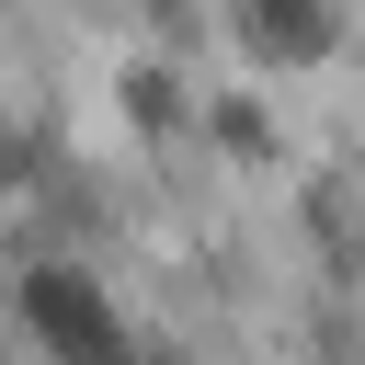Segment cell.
I'll return each instance as SVG.
<instances>
[{
	"label": "cell",
	"mask_w": 365,
	"mask_h": 365,
	"mask_svg": "<svg viewBox=\"0 0 365 365\" xmlns=\"http://www.w3.org/2000/svg\"><path fill=\"white\" fill-rule=\"evenodd\" d=\"M11 308H23V331H34L57 365H125V319H114V297H103L80 262H34V274L11 285Z\"/></svg>",
	"instance_id": "1"
},
{
	"label": "cell",
	"mask_w": 365,
	"mask_h": 365,
	"mask_svg": "<svg viewBox=\"0 0 365 365\" xmlns=\"http://www.w3.org/2000/svg\"><path fill=\"white\" fill-rule=\"evenodd\" d=\"M125 365H171V354H125Z\"/></svg>",
	"instance_id": "2"
}]
</instances>
